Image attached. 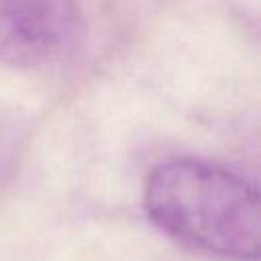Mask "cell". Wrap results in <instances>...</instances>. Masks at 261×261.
I'll return each instance as SVG.
<instances>
[{
  "label": "cell",
  "instance_id": "1",
  "mask_svg": "<svg viewBox=\"0 0 261 261\" xmlns=\"http://www.w3.org/2000/svg\"><path fill=\"white\" fill-rule=\"evenodd\" d=\"M143 206L155 226L194 249L234 261L259 259V192L226 167L169 159L149 173Z\"/></svg>",
  "mask_w": 261,
  "mask_h": 261
},
{
  "label": "cell",
  "instance_id": "2",
  "mask_svg": "<svg viewBox=\"0 0 261 261\" xmlns=\"http://www.w3.org/2000/svg\"><path fill=\"white\" fill-rule=\"evenodd\" d=\"M82 39L77 0H0V61L49 67L75 51Z\"/></svg>",
  "mask_w": 261,
  "mask_h": 261
}]
</instances>
